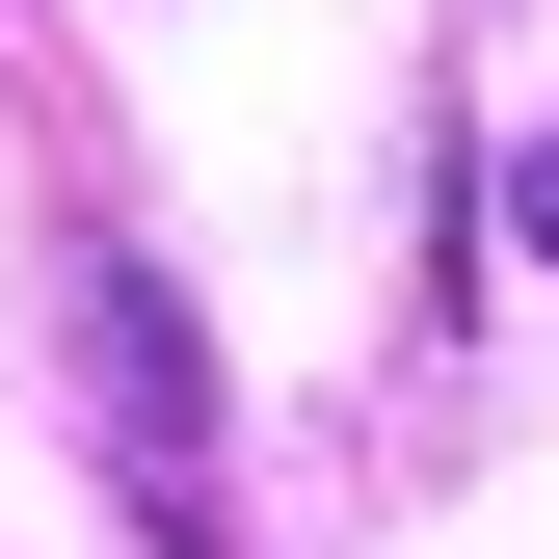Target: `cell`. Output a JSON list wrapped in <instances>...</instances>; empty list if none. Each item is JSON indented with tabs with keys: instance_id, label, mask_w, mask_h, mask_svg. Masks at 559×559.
<instances>
[{
	"instance_id": "obj_1",
	"label": "cell",
	"mask_w": 559,
	"mask_h": 559,
	"mask_svg": "<svg viewBox=\"0 0 559 559\" xmlns=\"http://www.w3.org/2000/svg\"><path fill=\"white\" fill-rule=\"evenodd\" d=\"M81 400H107L133 533L187 559V507H214V373H187V320H160V266H133V240H81Z\"/></svg>"
},
{
	"instance_id": "obj_2",
	"label": "cell",
	"mask_w": 559,
	"mask_h": 559,
	"mask_svg": "<svg viewBox=\"0 0 559 559\" xmlns=\"http://www.w3.org/2000/svg\"><path fill=\"white\" fill-rule=\"evenodd\" d=\"M507 240H533V266H559V107H533V133H507Z\"/></svg>"
}]
</instances>
